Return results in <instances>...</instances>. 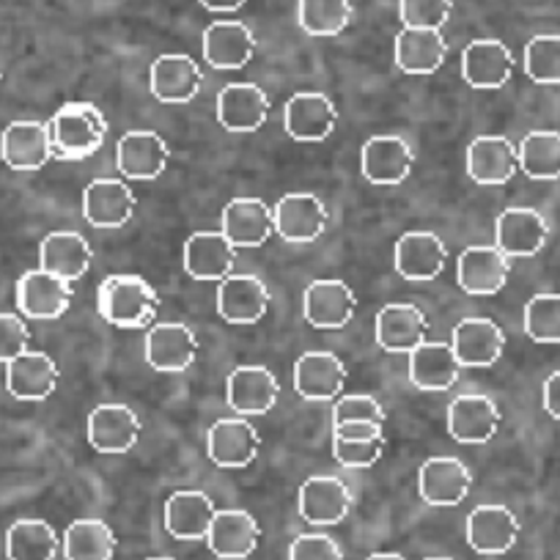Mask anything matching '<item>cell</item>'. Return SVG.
I'll return each mask as SVG.
<instances>
[{
  "instance_id": "cell-1",
  "label": "cell",
  "mask_w": 560,
  "mask_h": 560,
  "mask_svg": "<svg viewBox=\"0 0 560 560\" xmlns=\"http://www.w3.org/2000/svg\"><path fill=\"white\" fill-rule=\"evenodd\" d=\"M96 311L107 325L138 330L152 325L160 311V298L140 275H107L96 292Z\"/></svg>"
},
{
  "instance_id": "cell-2",
  "label": "cell",
  "mask_w": 560,
  "mask_h": 560,
  "mask_svg": "<svg viewBox=\"0 0 560 560\" xmlns=\"http://www.w3.org/2000/svg\"><path fill=\"white\" fill-rule=\"evenodd\" d=\"M107 118L91 102H67L50 121L52 152L61 160H85L105 143Z\"/></svg>"
},
{
  "instance_id": "cell-3",
  "label": "cell",
  "mask_w": 560,
  "mask_h": 560,
  "mask_svg": "<svg viewBox=\"0 0 560 560\" xmlns=\"http://www.w3.org/2000/svg\"><path fill=\"white\" fill-rule=\"evenodd\" d=\"M272 220L275 234L280 240L292 242V245H308L325 234L330 214L314 192H289L275 203Z\"/></svg>"
},
{
  "instance_id": "cell-4",
  "label": "cell",
  "mask_w": 560,
  "mask_h": 560,
  "mask_svg": "<svg viewBox=\"0 0 560 560\" xmlns=\"http://www.w3.org/2000/svg\"><path fill=\"white\" fill-rule=\"evenodd\" d=\"M0 158L14 171H39L56 158L52 152L50 124L23 118L12 121L0 135Z\"/></svg>"
},
{
  "instance_id": "cell-5",
  "label": "cell",
  "mask_w": 560,
  "mask_h": 560,
  "mask_svg": "<svg viewBox=\"0 0 560 560\" xmlns=\"http://www.w3.org/2000/svg\"><path fill=\"white\" fill-rule=\"evenodd\" d=\"M171 149L158 132L149 129H135L127 132L116 147V165L124 179L152 182L163 176L168 168Z\"/></svg>"
},
{
  "instance_id": "cell-6",
  "label": "cell",
  "mask_w": 560,
  "mask_h": 560,
  "mask_svg": "<svg viewBox=\"0 0 560 560\" xmlns=\"http://www.w3.org/2000/svg\"><path fill=\"white\" fill-rule=\"evenodd\" d=\"M72 305V283L45 269H28L18 280V308L28 319H58Z\"/></svg>"
},
{
  "instance_id": "cell-7",
  "label": "cell",
  "mask_w": 560,
  "mask_h": 560,
  "mask_svg": "<svg viewBox=\"0 0 560 560\" xmlns=\"http://www.w3.org/2000/svg\"><path fill=\"white\" fill-rule=\"evenodd\" d=\"M511 272V261L498 245H472L467 247L456 264V280L462 292L472 298H489L505 287Z\"/></svg>"
},
{
  "instance_id": "cell-8",
  "label": "cell",
  "mask_w": 560,
  "mask_h": 560,
  "mask_svg": "<svg viewBox=\"0 0 560 560\" xmlns=\"http://www.w3.org/2000/svg\"><path fill=\"white\" fill-rule=\"evenodd\" d=\"M140 440V418L127 404H102L89 415V443L105 456L127 454Z\"/></svg>"
},
{
  "instance_id": "cell-9",
  "label": "cell",
  "mask_w": 560,
  "mask_h": 560,
  "mask_svg": "<svg viewBox=\"0 0 560 560\" xmlns=\"http://www.w3.org/2000/svg\"><path fill=\"white\" fill-rule=\"evenodd\" d=\"M305 319L316 330H341L358 311V298L343 280H314L303 298Z\"/></svg>"
},
{
  "instance_id": "cell-10",
  "label": "cell",
  "mask_w": 560,
  "mask_h": 560,
  "mask_svg": "<svg viewBox=\"0 0 560 560\" xmlns=\"http://www.w3.org/2000/svg\"><path fill=\"white\" fill-rule=\"evenodd\" d=\"M201 67L185 52L160 56L152 63V72H149V89H152L154 100L165 102V105H187V102H192L201 91Z\"/></svg>"
},
{
  "instance_id": "cell-11",
  "label": "cell",
  "mask_w": 560,
  "mask_h": 560,
  "mask_svg": "<svg viewBox=\"0 0 560 560\" xmlns=\"http://www.w3.org/2000/svg\"><path fill=\"white\" fill-rule=\"evenodd\" d=\"M269 308V289L256 275L231 272L218 287V314L229 325H256Z\"/></svg>"
},
{
  "instance_id": "cell-12",
  "label": "cell",
  "mask_w": 560,
  "mask_h": 560,
  "mask_svg": "<svg viewBox=\"0 0 560 560\" xmlns=\"http://www.w3.org/2000/svg\"><path fill=\"white\" fill-rule=\"evenodd\" d=\"M549 225L541 212L530 207H511L494 223V240L509 258H527L544 250Z\"/></svg>"
},
{
  "instance_id": "cell-13",
  "label": "cell",
  "mask_w": 560,
  "mask_h": 560,
  "mask_svg": "<svg viewBox=\"0 0 560 560\" xmlns=\"http://www.w3.org/2000/svg\"><path fill=\"white\" fill-rule=\"evenodd\" d=\"M498 404L481 393H467L456 396L448 407V432L456 443L483 445L498 434L500 429Z\"/></svg>"
},
{
  "instance_id": "cell-14",
  "label": "cell",
  "mask_w": 560,
  "mask_h": 560,
  "mask_svg": "<svg viewBox=\"0 0 560 560\" xmlns=\"http://www.w3.org/2000/svg\"><path fill=\"white\" fill-rule=\"evenodd\" d=\"M454 352L462 369H489L503 358L505 332L483 316H467L454 327Z\"/></svg>"
},
{
  "instance_id": "cell-15",
  "label": "cell",
  "mask_w": 560,
  "mask_h": 560,
  "mask_svg": "<svg viewBox=\"0 0 560 560\" xmlns=\"http://www.w3.org/2000/svg\"><path fill=\"white\" fill-rule=\"evenodd\" d=\"M198 358V338L182 322L154 325L147 336V363L163 374L187 371Z\"/></svg>"
},
{
  "instance_id": "cell-16",
  "label": "cell",
  "mask_w": 560,
  "mask_h": 560,
  "mask_svg": "<svg viewBox=\"0 0 560 560\" xmlns=\"http://www.w3.org/2000/svg\"><path fill=\"white\" fill-rule=\"evenodd\" d=\"M258 448L261 438L245 418H223L209 429V459L223 470H242L253 465Z\"/></svg>"
},
{
  "instance_id": "cell-17",
  "label": "cell",
  "mask_w": 560,
  "mask_h": 560,
  "mask_svg": "<svg viewBox=\"0 0 560 560\" xmlns=\"http://www.w3.org/2000/svg\"><path fill=\"white\" fill-rule=\"evenodd\" d=\"M338 124V107L332 105L330 96L316 94V91H305V94H294L287 102V113H283V127L300 143H316V140L330 138L332 129Z\"/></svg>"
},
{
  "instance_id": "cell-18",
  "label": "cell",
  "mask_w": 560,
  "mask_h": 560,
  "mask_svg": "<svg viewBox=\"0 0 560 560\" xmlns=\"http://www.w3.org/2000/svg\"><path fill=\"white\" fill-rule=\"evenodd\" d=\"M462 74L472 89H503L514 74V52L500 39L470 42L462 52Z\"/></svg>"
},
{
  "instance_id": "cell-19",
  "label": "cell",
  "mask_w": 560,
  "mask_h": 560,
  "mask_svg": "<svg viewBox=\"0 0 560 560\" xmlns=\"http://www.w3.org/2000/svg\"><path fill=\"white\" fill-rule=\"evenodd\" d=\"M520 171V152L503 135H481L467 149V174L478 185H505Z\"/></svg>"
},
{
  "instance_id": "cell-20",
  "label": "cell",
  "mask_w": 560,
  "mask_h": 560,
  "mask_svg": "<svg viewBox=\"0 0 560 560\" xmlns=\"http://www.w3.org/2000/svg\"><path fill=\"white\" fill-rule=\"evenodd\" d=\"M352 511V492L336 476H314L300 489V516L311 525H338Z\"/></svg>"
},
{
  "instance_id": "cell-21",
  "label": "cell",
  "mask_w": 560,
  "mask_h": 560,
  "mask_svg": "<svg viewBox=\"0 0 560 560\" xmlns=\"http://www.w3.org/2000/svg\"><path fill=\"white\" fill-rule=\"evenodd\" d=\"M135 192L127 182L94 179L83 192V214L94 229H121L132 220Z\"/></svg>"
},
{
  "instance_id": "cell-22",
  "label": "cell",
  "mask_w": 560,
  "mask_h": 560,
  "mask_svg": "<svg viewBox=\"0 0 560 560\" xmlns=\"http://www.w3.org/2000/svg\"><path fill=\"white\" fill-rule=\"evenodd\" d=\"M472 487V476L456 456H434L418 472L420 498L429 505H459Z\"/></svg>"
},
{
  "instance_id": "cell-23",
  "label": "cell",
  "mask_w": 560,
  "mask_h": 560,
  "mask_svg": "<svg viewBox=\"0 0 560 560\" xmlns=\"http://www.w3.org/2000/svg\"><path fill=\"white\" fill-rule=\"evenodd\" d=\"M415 152L398 135H376L363 147V176L371 185H401L412 174Z\"/></svg>"
},
{
  "instance_id": "cell-24",
  "label": "cell",
  "mask_w": 560,
  "mask_h": 560,
  "mask_svg": "<svg viewBox=\"0 0 560 560\" xmlns=\"http://www.w3.org/2000/svg\"><path fill=\"white\" fill-rule=\"evenodd\" d=\"M462 363L451 343L423 341L409 352V382L418 390L445 393L459 382Z\"/></svg>"
},
{
  "instance_id": "cell-25",
  "label": "cell",
  "mask_w": 560,
  "mask_h": 560,
  "mask_svg": "<svg viewBox=\"0 0 560 560\" xmlns=\"http://www.w3.org/2000/svg\"><path fill=\"white\" fill-rule=\"evenodd\" d=\"M347 365L332 352H308L294 365V390L308 401H330L347 387Z\"/></svg>"
},
{
  "instance_id": "cell-26",
  "label": "cell",
  "mask_w": 560,
  "mask_h": 560,
  "mask_svg": "<svg viewBox=\"0 0 560 560\" xmlns=\"http://www.w3.org/2000/svg\"><path fill=\"white\" fill-rule=\"evenodd\" d=\"M448 247L432 231H407L396 242V272L407 280H434L445 269Z\"/></svg>"
},
{
  "instance_id": "cell-27",
  "label": "cell",
  "mask_w": 560,
  "mask_h": 560,
  "mask_svg": "<svg viewBox=\"0 0 560 560\" xmlns=\"http://www.w3.org/2000/svg\"><path fill=\"white\" fill-rule=\"evenodd\" d=\"M207 541L218 558L245 560L256 552L258 541H261V527L247 511L225 509L214 514Z\"/></svg>"
},
{
  "instance_id": "cell-28",
  "label": "cell",
  "mask_w": 560,
  "mask_h": 560,
  "mask_svg": "<svg viewBox=\"0 0 560 560\" xmlns=\"http://www.w3.org/2000/svg\"><path fill=\"white\" fill-rule=\"evenodd\" d=\"M427 314L412 303H390L376 314V343L385 352H412L427 341Z\"/></svg>"
},
{
  "instance_id": "cell-29",
  "label": "cell",
  "mask_w": 560,
  "mask_h": 560,
  "mask_svg": "<svg viewBox=\"0 0 560 560\" xmlns=\"http://www.w3.org/2000/svg\"><path fill=\"white\" fill-rule=\"evenodd\" d=\"M61 371L45 352H23L7 363V387L20 401H45L56 393Z\"/></svg>"
},
{
  "instance_id": "cell-30",
  "label": "cell",
  "mask_w": 560,
  "mask_h": 560,
  "mask_svg": "<svg viewBox=\"0 0 560 560\" xmlns=\"http://www.w3.org/2000/svg\"><path fill=\"white\" fill-rule=\"evenodd\" d=\"M278 380L264 365H242L225 382L229 407L240 415H267L278 401Z\"/></svg>"
},
{
  "instance_id": "cell-31",
  "label": "cell",
  "mask_w": 560,
  "mask_h": 560,
  "mask_svg": "<svg viewBox=\"0 0 560 560\" xmlns=\"http://www.w3.org/2000/svg\"><path fill=\"white\" fill-rule=\"evenodd\" d=\"M256 52V36L245 23L220 20L203 31V58L212 69H242Z\"/></svg>"
},
{
  "instance_id": "cell-32",
  "label": "cell",
  "mask_w": 560,
  "mask_h": 560,
  "mask_svg": "<svg viewBox=\"0 0 560 560\" xmlns=\"http://www.w3.org/2000/svg\"><path fill=\"white\" fill-rule=\"evenodd\" d=\"M236 247L223 231H196L185 242V269L196 280H223L234 272Z\"/></svg>"
},
{
  "instance_id": "cell-33",
  "label": "cell",
  "mask_w": 560,
  "mask_h": 560,
  "mask_svg": "<svg viewBox=\"0 0 560 560\" xmlns=\"http://www.w3.org/2000/svg\"><path fill=\"white\" fill-rule=\"evenodd\" d=\"M269 116V96L253 83H231L218 94V121L229 132H256Z\"/></svg>"
},
{
  "instance_id": "cell-34",
  "label": "cell",
  "mask_w": 560,
  "mask_h": 560,
  "mask_svg": "<svg viewBox=\"0 0 560 560\" xmlns=\"http://www.w3.org/2000/svg\"><path fill=\"white\" fill-rule=\"evenodd\" d=\"M214 514L218 511L207 492L182 489L165 500V530L179 541H201L209 536Z\"/></svg>"
},
{
  "instance_id": "cell-35",
  "label": "cell",
  "mask_w": 560,
  "mask_h": 560,
  "mask_svg": "<svg viewBox=\"0 0 560 560\" xmlns=\"http://www.w3.org/2000/svg\"><path fill=\"white\" fill-rule=\"evenodd\" d=\"M520 538V520L505 505H478L467 516V544L481 555H503Z\"/></svg>"
},
{
  "instance_id": "cell-36",
  "label": "cell",
  "mask_w": 560,
  "mask_h": 560,
  "mask_svg": "<svg viewBox=\"0 0 560 560\" xmlns=\"http://www.w3.org/2000/svg\"><path fill=\"white\" fill-rule=\"evenodd\" d=\"M223 234L236 250L261 247L275 234L272 209L258 198H234L223 209Z\"/></svg>"
},
{
  "instance_id": "cell-37",
  "label": "cell",
  "mask_w": 560,
  "mask_h": 560,
  "mask_svg": "<svg viewBox=\"0 0 560 560\" xmlns=\"http://www.w3.org/2000/svg\"><path fill=\"white\" fill-rule=\"evenodd\" d=\"M91 258H94L91 245L78 231H52L39 247V269L58 275L69 283L89 272Z\"/></svg>"
},
{
  "instance_id": "cell-38",
  "label": "cell",
  "mask_w": 560,
  "mask_h": 560,
  "mask_svg": "<svg viewBox=\"0 0 560 560\" xmlns=\"http://www.w3.org/2000/svg\"><path fill=\"white\" fill-rule=\"evenodd\" d=\"M448 58V42L434 28H404L396 36V63L407 74H434Z\"/></svg>"
},
{
  "instance_id": "cell-39",
  "label": "cell",
  "mask_w": 560,
  "mask_h": 560,
  "mask_svg": "<svg viewBox=\"0 0 560 560\" xmlns=\"http://www.w3.org/2000/svg\"><path fill=\"white\" fill-rule=\"evenodd\" d=\"M58 533L45 520H20L7 533L9 560H56Z\"/></svg>"
},
{
  "instance_id": "cell-40",
  "label": "cell",
  "mask_w": 560,
  "mask_h": 560,
  "mask_svg": "<svg viewBox=\"0 0 560 560\" xmlns=\"http://www.w3.org/2000/svg\"><path fill=\"white\" fill-rule=\"evenodd\" d=\"M116 552V533L102 520H78L63 533L67 560H110Z\"/></svg>"
},
{
  "instance_id": "cell-41",
  "label": "cell",
  "mask_w": 560,
  "mask_h": 560,
  "mask_svg": "<svg viewBox=\"0 0 560 560\" xmlns=\"http://www.w3.org/2000/svg\"><path fill=\"white\" fill-rule=\"evenodd\" d=\"M516 152H520V168L525 171V176L536 182L560 179V132L538 129V132L525 135Z\"/></svg>"
},
{
  "instance_id": "cell-42",
  "label": "cell",
  "mask_w": 560,
  "mask_h": 560,
  "mask_svg": "<svg viewBox=\"0 0 560 560\" xmlns=\"http://www.w3.org/2000/svg\"><path fill=\"white\" fill-rule=\"evenodd\" d=\"M300 28L316 39L341 36L352 23V3L349 0H300Z\"/></svg>"
},
{
  "instance_id": "cell-43",
  "label": "cell",
  "mask_w": 560,
  "mask_h": 560,
  "mask_svg": "<svg viewBox=\"0 0 560 560\" xmlns=\"http://www.w3.org/2000/svg\"><path fill=\"white\" fill-rule=\"evenodd\" d=\"M525 332L536 343H560V294L544 292L525 305Z\"/></svg>"
},
{
  "instance_id": "cell-44",
  "label": "cell",
  "mask_w": 560,
  "mask_h": 560,
  "mask_svg": "<svg viewBox=\"0 0 560 560\" xmlns=\"http://www.w3.org/2000/svg\"><path fill=\"white\" fill-rule=\"evenodd\" d=\"M525 72L538 85H560V36H536L527 42Z\"/></svg>"
},
{
  "instance_id": "cell-45",
  "label": "cell",
  "mask_w": 560,
  "mask_h": 560,
  "mask_svg": "<svg viewBox=\"0 0 560 560\" xmlns=\"http://www.w3.org/2000/svg\"><path fill=\"white\" fill-rule=\"evenodd\" d=\"M454 0H398L404 28H434L440 31L451 20Z\"/></svg>"
},
{
  "instance_id": "cell-46",
  "label": "cell",
  "mask_w": 560,
  "mask_h": 560,
  "mask_svg": "<svg viewBox=\"0 0 560 560\" xmlns=\"http://www.w3.org/2000/svg\"><path fill=\"white\" fill-rule=\"evenodd\" d=\"M385 409L376 398L363 396V393H354V396L338 398L336 409H332V427L338 423H376V427H385Z\"/></svg>"
},
{
  "instance_id": "cell-47",
  "label": "cell",
  "mask_w": 560,
  "mask_h": 560,
  "mask_svg": "<svg viewBox=\"0 0 560 560\" xmlns=\"http://www.w3.org/2000/svg\"><path fill=\"white\" fill-rule=\"evenodd\" d=\"M385 443V438L363 440V443H349V440L332 438V456L338 459V465L352 467V470H363V467H371L380 462Z\"/></svg>"
},
{
  "instance_id": "cell-48",
  "label": "cell",
  "mask_w": 560,
  "mask_h": 560,
  "mask_svg": "<svg viewBox=\"0 0 560 560\" xmlns=\"http://www.w3.org/2000/svg\"><path fill=\"white\" fill-rule=\"evenodd\" d=\"M31 330L23 316L0 314V363H12L23 352H28Z\"/></svg>"
},
{
  "instance_id": "cell-49",
  "label": "cell",
  "mask_w": 560,
  "mask_h": 560,
  "mask_svg": "<svg viewBox=\"0 0 560 560\" xmlns=\"http://www.w3.org/2000/svg\"><path fill=\"white\" fill-rule=\"evenodd\" d=\"M289 560H343V552L336 538L325 536V533H305L292 541Z\"/></svg>"
},
{
  "instance_id": "cell-50",
  "label": "cell",
  "mask_w": 560,
  "mask_h": 560,
  "mask_svg": "<svg viewBox=\"0 0 560 560\" xmlns=\"http://www.w3.org/2000/svg\"><path fill=\"white\" fill-rule=\"evenodd\" d=\"M332 438L349 440V443H363V440H376L385 438V434H382V427H376V423H338L332 429Z\"/></svg>"
},
{
  "instance_id": "cell-51",
  "label": "cell",
  "mask_w": 560,
  "mask_h": 560,
  "mask_svg": "<svg viewBox=\"0 0 560 560\" xmlns=\"http://www.w3.org/2000/svg\"><path fill=\"white\" fill-rule=\"evenodd\" d=\"M544 409L555 420H560V371L549 374L547 382H544Z\"/></svg>"
},
{
  "instance_id": "cell-52",
  "label": "cell",
  "mask_w": 560,
  "mask_h": 560,
  "mask_svg": "<svg viewBox=\"0 0 560 560\" xmlns=\"http://www.w3.org/2000/svg\"><path fill=\"white\" fill-rule=\"evenodd\" d=\"M245 3L247 0H201V7L209 9V12H214V14L236 12V9H242Z\"/></svg>"
},
{
  "instance_id": "cell-53",
  "label": "cell",
  "mask_w": 560,
  "mask_h": 560,
  "mask_svg": "<svg viewBox=\"0 0 560 560\" xmlns=\"http://www.w3.org/2000/svg\"><path fill=\"white\" fill-rule=\"evenodd\" d=\"M369 560H407V558L398 552H374V555H369Z\"/></svg>"
},
{
  "instance_id": "cell-54",
  "label": "cell",
  "mask_w": 560,
  "mask_h": 560,
  "mask_svg": "<svg viewBox=\"0 0 560 560\" xmlns=\"http://www.w3.org/2000/svg\"><path fill=\"white\" fill-rule=\"evenodd\" d=\"M149 560H174V558H149Z\"/></svg>"
},
{
  "instance_id": "cell-55",
  "label": "cell",
  "mask_w": 560,
  "mask_h": 560,
  "mask_svg": "<svg viewBox=\"0 0 560 560\" xmlns=\"http://www.w3.org/2000/svg\"><path fill=\"white\" fill-rule=\"evenodd\" d=\"M427 560H451V558H427Z\"/></svg>"
}]
</instances>
